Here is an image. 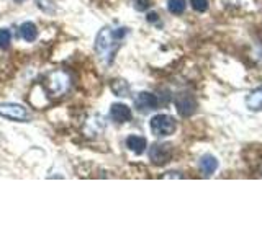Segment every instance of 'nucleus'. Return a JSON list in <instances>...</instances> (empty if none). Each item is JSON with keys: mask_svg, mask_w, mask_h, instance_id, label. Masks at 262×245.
Segmentation results:
<instances>
[{"mask_svg": "<svg viewBox=\"0 0 262 245\" xmlns=\"http://www.w3.org/2000/svg\"><path fill=\"white\" fill-rule=\"evenodd\" d=\"M20 36L27 41V43H33L38 38V28L33 21H25L20 27Z\"/></svg>", "mask_w": 262, "mask_h": 245, "instance_id": "obj_10", "label": "nucleus"}, {"mask_svg": "<svg viewBox=\"0 0 262 245\" xmlns=\"http://www.w3.org/2000/svg\"><path fill=\"white\" fill-rule=\"evenodd\" d=\"M167 8H169V12L174 15L184 13L185 12V0H169Z\"/></svg>", "mask_w": 262, "mask_h": 245, "instance_id": "obj_14", "label": "nucleus"}, {"mask_svg": "<svg viewBox=\"0 0 262 245\" xmlns=\"http://www.w3.org/2000/svg\"><path fill=\"white\" fill-rule=\"evenodd\" d=\"M12 41V35L8 30H0V49H8Z\"/></svg>", "mask_w": 262, "mask_h": 245, "instance_id": "obj_15", "label": "nucleus"}, {"mask_svg": "<svg viewBox=\"0 0 262 245\" xmlns=\"http://www.w3.org/2000/svg\"><path fill=\"white\" fill-rule=\"evenodd\" d=\"M0 116L7 118V119H12V121H16V122L30 121L28 110L25 108L23 105H18V103H2V105H0Z\"/></svg>", "mask_w": 262, "mask_h": 245, "instance_id": "obj_4", "label": "nucleus"}, {"mask_svg": "<svg viewBox=\"0 0 262 245\" xmlns=\"http://www.w3.org/2000/svg\"><path fill=\"white\" fill-rule=\"evenodd\" d=\"M246 106H248L251 111H259V110H262V87L256 88L248 96V100H246Z\"/></svg>", "mask_w": 262, "mask_h": 245, "instance_id": "obj_13", "label": "nucleus"}, {"mask_svg": "<svg viewBox=\"0 0 262 245\" xmlns=\"http://www.w3.org/2000/svg\"><path fill=\"white\" fill-rule=\"evenodd\" d=\"M105 129V122L100 116H92L85 125V136L89 137H94V136H98L102 134Z\"/></svg>", "mask_w": 262, "mask_h": 245, "instance_id": "obj_9", "label": "nucleus"}, {"mask_svg": "<svg viewBox=\"0 0 262 245\" xmlns=\"http://www.w3.org/2000/svg\"><path fill=\"white\" fill-rule=\"evenodd\" d=\"M147 7H149V0H136V2H135V8L139 12L146 10Z\"/></svg>", "mask_w": 262, "mask_h": 245, "instance_id": "obj_17", "label": "nucleus"}, {"mask_svg": "<svg viewBox=\"0 0 262 245\" xmlns=\"http://www.w3.org/2000/svg\"><path fill=\"white\" fill-rule=\"evenodd\" d=\"M218 168V160L213 157V155H205V157L200 160V170L205 177H210L216 172Z\"/></svg>", "mask_w": 262, "mask_h": 245, "instance_id": "obj_11", "label": "nucleus"}, {"mask_svg": "<svg viewBox=\"0 0 262 245\" xmlns=\"http://www.w3.org/2000/svg\"><path fill=\"white\" fill-rule=\"evenodd\" d=\"M176 128H177L176 119L169 116V114H156L151 119V131H152V134L158 137L170 136L176 131Z\"/></svg>", "mask_w": 262, "mask_h": 245, "instance_id": "obj_3", "label": "nucleus"}, {"mask_svg": "<svg viewBox=\"0 0 262 245\" xmlns=\"http://www.w3.org/2000/svg\"><path fill=\"white\" fill-rule=\"evenodd\" d=\"M71 85H72V77L64 69L51 70L45 80V88L51 96H64L71 90Z\"/></svg>", "mask_w": 262, "mask_h": 245, "instance_id": "obj_2", "label": "nucleus"}, {"mask_svg": "<svg viewBox=\"0 0 262 245\" xmlns=\"http://www.w3.org/2000/svg\"><path fill=\"white\" fill-rule=\"evenodd\" d=\"M16 4H21V2H27V0H15Z\"/></svg>", "mask_w": 262, "mask_h": 245, "instance_id": "obj_19", "label": "nucleus"}, {"mask_svg": "<svg viewBox=\"0 0 262 245\" xmlns=\"http://www.w3.org/2000/svg\"><path fill=\"white\" fill-rule=\"evenodd\" d=\"M170 155H172V147L169 144H156L149 151V157L156 165L166 163L170 159Z\"/></svg>", "mask_w": 262, "mask_h": 245, "instance_id": "obj_6", "label": "nucleus"}, {"mask_svg": "<svg viewBox=\"0 0 262 245\" xmlns=\"http://www.w3.org/2000/svg\"><path fill=\"white\" fill-rule=\"evenodd\" d=\"M110 116L115 122H126L131 119V110L129 106L123 105V103H113L110 108Z\"/></svg>", "mask_w": 262, "mask_h": 245, "instance_id": "obj_8", "label": "nucleus"}, {"mask_svg": "<svg viewBox=\"0 0 262 245\" xmlns=\"http://www.w3.org/2000/svg\"><path fill=\"white\" fill-rule=\"evenodd\" d=\"M147 20H149V21H156V20H158V15H156V13H149V15H147Z\"/></svg>", "mask_w": 262, "mask_h": 245, "instance_id": "obj_18", "label": "nucleus"}, {"mask_svg": "<svg viewBox=\"0 0 262 245\" xmlns=\"http://www.w3.org/2000/svg\"><path fill=\"white\" fill-rule=\"evenodd\" d=\"M146 145H147L146 139L141 136H129L126 139V147L135 154H143L146 151Z\"/></svg>", "mask_w": 262, "mask_h": 245, "instance_id": "obj_12", "label": "nucleus"}, {"mask_svg": "<svg viewBox=\"0 0 262 245\" xmlns=\"http://www.w3.org/2000/svg\"><path fill=\"white\" fill-rule=\"evenodd\" d=\"M135 105H136V108L141 110V111L154 110L156 106H158V96L149 93V92H141V93H138V96L135 98Z\"/></svg>", "mask_w": 262, "mask_h": 245, "instance_id": "obj_7", "label": "nucleus"}, {"mask_svg": "<svg viewBox=\"0 0 262 245\" xmlns=\"http://www.w3.org/2000/svg\"><path fill=\"white\" fill-rule=\"evenodd\" d=\"M128 33L129 30L125 27H105L100 30L95 39V51L105 64H110L115 59V54L121 47Z\"/></svg>", "mask_w": 262, "mask_h": 245, "instance_id": "obj_1", "label": "nucleus"}, {"mask_svg": "<svg viewBox=\"0 0 262 245\" xmlns=\"http://www.w3.org/2000/svg\"><path fill=\"white\" fill-rule=\"evenodd\" d=\"M192 7L196 12H205L208 8V0H192Z\"/></svg>", "mask_w": 262, "mask_h": 245, "instance_id": "obj_16", "label": "nucleus"}, {"mask_svg": "<svg viewBox=\"0 0 262 245\" xmlns=\"http://www.w3.org/2000/svg\"><path fill=\"white\" fill-rule=\"evenodd\" d=\"M176 106L180 116H192L196 110V102L190 93H180L176 98Z\"/></svg>", "mask_w": 262, "mask_h": 245, "instance_id": "obj_5", "label": "nucleus"}]
</instances>
